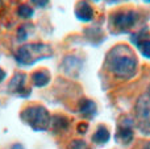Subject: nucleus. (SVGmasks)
I'll use <instances>...</instances> for the list:
<instances>
[{
	"instance_id": "f257e3e1",
	"label": "nucleus",
	"mask_w": 150,
	"mask_h": 149,
	"mask_svg": "<svg viewBox=\"0 0 150 149\" xmlns=\"http://www.w3.org/2000/svg\"><path fill=\"white\" fill-rule=\"evenodd\" d=\"M105 66L116 78L130 79L137 73L138 62L133 50L128 45L120 44L107 53Z\"/></svg>"
},
{
	"instance_id": "f03ea898",
	"label": "nucleus",
	"mask_w": 150,
	"mask_h": 149,
	"mask_svg": "<svg viewBox=\"0 0 150 149\" xmlns=\"http://www.w3.org/2000/svg\"><path fill=\"white\" fill-rule=\"evenodd\" d=\"M53 55V49L46 44H28L18 48L16 52V61L20 65H33L37 61L50 58Z\"/></svg>"
},
{
	"instance_id": "7ed1b4c3",
	"label": "nucleus",
	"mask_w": 150,
	"mask_h": 149,
	"mask_svg": "<svg viewBox=\"0 0 150 149\" xmlns=\"http://www.w3.org/2000/svg\"><path fill=\"white\" fill-rule=\"evenodd\" d=\"M21 120L34 131H46L52 123V116L44 106H29L21 112Z\"/></svg>"
},
{
	"instance_id": "20e7f679",
	"label": "nucleus",
	"mask_w": 150,
	"mask_h": 149,
	"mask_svg": "<svg viewBox=\"0 0 150 149\" xmlns=\"http://www.w3.org/2000/svg\"><path fill=\"white\" fill-rule=\"evenodd\" d=\"M138 20V12H136L134 9H122L119 12L112 13L111 18V25L115 29H117V32H127L128 29H130L132 26H134V24Z\"/></svg>"
},
{
	"instance_id": "39448f33",
	"label": "nucleus",
	"mask_w": 150,
	"mask_h": 149,
	"mask_svg": "<svg viewBox=\"0 0 150 149\" xmlns=\"http://www.w3.org/2000/svg\"><path fill=\"white\" fill-rule=\"evenodd\" d=\"M136 115L140 120V128L150 133V95H142L136 104Z\"/></svg>"
},
{
	"instance_id": "423d86ee",
	"label": "nucleus",
	"mask_w": 150,
	"mask_h": 149,
	"mask_svg": "<svg viewBox=\"0 0 150 149\" xmlns=\"http://www.w3.org/2000/svg\"><path fill=\"white\" fill-rule=\"evenodd\" d=\"M132 42L137 46L140 53L145 58H150V33L146 32H138L132 36Z\"/></svg>"
},
{
	"instance_id": "0eeeda50",
	"label": "nucleus",
	"mask_w": 150,
	"mask_h": 149,
	"mask_svg": "<svg viewBox=\"0 0 150 149\" xmlns=\"http://www.w3.org/2000/svg\"><path fill=\"white\" fill-rule=\"evenodd\" d=\"M74 13H75V17L79 21H82V23H90V21H92L93 17H95L93 8L91 7L87 1H84V0H80V1L76 3Z\"/></svg>"
},
{
	"instance_id": "6e6552de",
	"label": "nucleus",
	"mask_w": 150,
	"mask_h": 149,
	"mask_svg": "<svg viewBox=\"0 0 150 149\" xmlns=\"http://www.w3.org/2000/svg\"><path fill=\"white\" fill-rule=\"evenodd\" d=\"M25 82H26V75L24 73H16L13 75L12 81L9 82V86H8V90L11 92H15V94H18L21 96H28L29 91H25Z\"/></svg>"
},
{
	"instance_id": "1a4fd4ad",
	"label": "nucleus",
	"mask_w": 150,
	"mask_h": 149,
	"mask_svg": "<svg viewBox=\"0 0 150 149\" xmlns=\"http://www.w3.org/2000/svg\"><path fill=\"white\" fill-rule=\"evenodd\" d=\"M116 140H119L122 144H129L133 140V129H132L130 121L124 120L119 126L117 132H116Z\"/></svg>"
},
{
	"instance_id": "9d476101",
	"label": "nucleus",
	"mask_w": 150,
	"mask_h": 149,
	"mask_svg": "<svg viewBox=\"0 0 150 149\" xmlns=\"http://www.w3.org/2000/svg\"><path fill=\"white\" fill-rule=\"evenodd\" d=\"M79 111L86 118H88V119L93 118V115L96 114L95 102H92V100H90V99H82L79 102Z\"/></svg>"
},
{
	"instance_id": "9b49d317",
	"label": "nucleus",
	"mask_w": 150,
	"mask_h": 149,
	"mask_svg": "<svg viewBox=\"0 0 150 149\" xmlns=\"http://www.w3.org/2000/svg\"><path fill=\"white\" fill-rule=\"evenodd\" d=\"M32 81L36 87H44L50 82V74L46 70H38L33 73L32 75Z\"/></svg>"
},
{
	"instance_id": "f8f14e48",
	"label": "nucleus",
	"mask_w": 150,
	"mask_h": 149,
	"mask_svg": "<svg viewBox=\"0 0 150 149\" xmlns=\"http://www.w3.org/2000/svg\"><path fill=\"white\" fill-rule=\"evenodd\" d=\"M109 131L105 128L104 126H100L98 128V131L93 133V136H92V140L95 143H98V144H105L107 141L109 140Z\"/></svg>"
},
{
	"instance_id": "ddd939ff",
	"label": "nucleus",
	"mask_w": 150,
	"mask_h": 149,
	"mask_svg": "<svg viewBox=\"0 0 150 149\" xmlns=\"http://www.w3.org/2000/svg\"><path fill=\"white\" fill-rule=\"evenodd\" d=\"M52 123H53V128L54 131H65L69 127V120L63 116H59V115H55L54 118L52 119Z\"/></svg>"
},
{
	"instance_id": "4468645a",
	"label": "nucleus",
	"mask_w": 150,
	"mask_h": 149,
	"mask_svg": "<svg viewBox=\"0 0 150 149\" xmlns=\"http://www.w3.org/2000/svg\"><path fill=\"white\" fill-rule=\"evenodd\" d=\"M17 15L20 16V17H23V18H30V17H33L34 11H33V8H32L30 5L21 4L20 7L17 8Z\"/></svg>"
},
{
	"instance_id": "2eb2a0df",
	"label": "nucleus",
	"mask_w": 150,
	"mask_h": 149,
	"mask_svg": "<svg viewBox=\"0 0 150 149\" xmlns=\"http://www.w3.org/2000/svg\"><path fill=\"white\" fill-rule=\"evenodd\" d=\"M67 149H90V148H88V145L83 140H73L69 144Z\"/></svg>"
},
{
	"instance_id": "dca6fc26",
	"label": "nucleus",
	"mask_w": 150,
	"mask_h": 149,
	"mask_svg": "<svg viewBox=\"0 0 150 149\" xmlns=\"http://www.w3.org/2000/svg\"><path fill=\"white\" fill-rule=\"evenodd\" d=\"M26 37H28V32H26V26L23 25L18 28V32H17V40L18 41H24V40H26Z\"/></svg>"
},
{
	"instance_id": "f3484780",
	"label": "nucleus",
	"mask_w": 150,
	"mask_h": 149,
	"mask_svg": "<svg viewBox=\"0 0 150 149\" xmlns=\"http://www.w3.org/2000/svg\"><path fill=\"white\" fill-rule=\"evenodd\" d=\"M32 1H33L36 5H38V7H46L49 0H32Z\"/></svg>"
},
{
	"instance_id": "a211bd4d",
	"label": "nucleus",
	"mask_w": 150,
	"mask_h": 149,
	"mask_svg": "<svg viewBox=\"0 0 150 149\" xmlns=\"http://www.w3.org/2000/svg\"><path fill=\"white\" fill-rule=\"evenodd\" d=\"M87 124L86 123H82V124H79V126H78V132H79V133H84V132H87Z\"/></svg>"
},
{
	"instance_id": "6ab92c4d",
	"label": "nucleus",
	"mask_w": 150,
	"mask_h": 149,
	"mask_svg": "<svg viewBox=\"0 0 150 149\" xmlns=\"http://www.w3.org/2000/svg\"><path fill=\"white\" fill-rule=\"evenodd\" d=\"M5 77H7V74H5V71L3 70L1 67H0V82H3L5 79Z\"/></svg>"
},
{
	"instance_id": "aec40b11",
	"label": "nucleus",
	"mask_w": 150,
	"mask_h": 149,
	"mask_svg": "<svg viewBox=\"0 0 150 149\" xmlns=\"http://www.w3.org/2000/svg\"><path fill=\"white\" fill-rule=\"evenodd\" d=\"M11 149H24V147L21 144H15V145H12V148Z\"/></svg>"
},
{
	"instance_id": "412c9836",
	"label": "nucleus",
	"mask_w": 150,
	"mask_h": 149,
	"mask_svg": "<svg viewBox=\"0 0 150 149\" xmlns=\"http://www.w3.org/2000/svg\"><path fill=\"white\" fill-rule=\"evenodd\" d=\"M142 149H150V141L149 143H146L145 145H144V148Z\"/></svg>"
},
{
	"instance_id": "4be33fe9",
	"label": "nucleus",
	"mask_w": 150,
	"mask_h": 149,
	"mask_svg": "<svg viewBox=\"0 0 150 149\" xmlns=\"http://www.w3.org/2000/svg\"><path fill=\"white\" fill-rule=\"evenodd\" d=\"M91 1H95V3H99V1H100V0H91Z\"/></svg>"
},
{
	"instance_id": "5701e85b",
	"label": "nucleus",
	"mask_w": 150,
	"mask_h": 149,
	"mask_svg": "<svg viewBox=\"0 0 150 149\" xmlns=\"http://www.w3.org/2000/svg\"><path fill=\"white\" fill-rule=\"evenodd\" d=\"M111 3H113V1H119V0H109Z\"/></svg>"
},
{
	"instance_id": "b1692460",
	"label": "nucleus",
	"mask_w": 150,
	"mask_h": 149,
	"mask_svg": "<svg viewBox=\"0 0 150 149\" xmlns=\"http://www.w3.org/2000/svg\"><path fill=\"white\" fill-rule=\"evenodd\" d=\"M145 1H148V3H150V0H145Z\"/></svg>"
}]
</instances>
